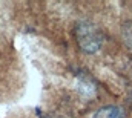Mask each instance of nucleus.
<instances>
[{"instance_id":"nucleus-2","label":"nucleus","mask_w":132,"mask_h":118,"mask_svg":"<svg viewBox=\"0 0 132 118\" xmlns=\"http://www.w3.org/2000/svg\"><path fill=\"white\" fill-rule=\"evenodd\" d=\"M92 118H125V112L118 106H104L98 109Z\"/></svg>"},{"instance_id":"nucleus-1","label":"nucleus","mask_w":132,"mask_h":118,"mask_svg":"<svg viewBox=\"0 0 132 118\" xmlns=\"http://www.w3.org/2000/svg\"><path fill=\"white\" fill-rule=\"evenodd\" d=\"M77 41L83 52H95L103 45V34L91 22L77 23Z\"/></svg>"}]
</instances>
